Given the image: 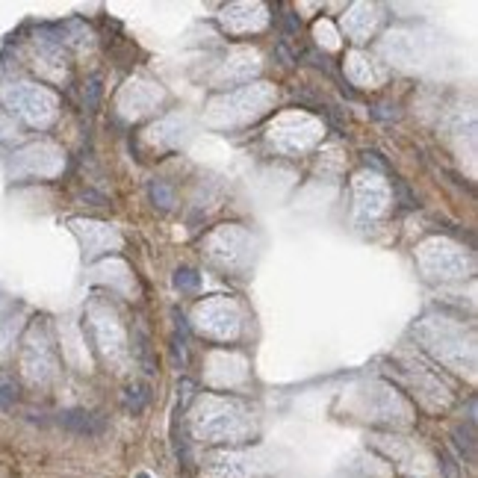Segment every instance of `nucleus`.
Wrapping results in <instances>:
<instances>
[{"label": "nucleus", "mask_w": 478, "mask_h": 478, "mask_svg": "<svg viewBox=\"0 0 478 478\" xmlns=\"http://www.w3.org/2000/svg\"><path fill=\"white\" fill-rule=\"evenodd\" d=\"M6 101L12 104L15 113H21L27 122H33V124H45L47 118H51V113H54L51 95L42 92V89H36V86H15V89H9Z\"/></svg>", "instance_id": "nucleus-1"}, {"label": "nucleus", "mask_w": 478, "mask_h": 478, "mask_svg": "<svg viewBox=\"0 0 478 478\" xmlns=\"http://www.w3.org/2000/svg\"><path fill=\"white\" fill-rule=\"evenodd\" d=\"M47 334L45 328H33V334H30L27 340V354H24V366H27V375L33 378V381H45L47 375H51V361H47Z\"/></svg>", "instance_id": "nucleus-2"}, {"label": "nucleus", "mask_w": 478, "mask_h": 478, "mask_svg": "<svg viewBox=\"0 0 478 478\" xmlns=\"http://www.w3.org/2000/svg\"><path fill=\"white\" fill-rule=\"evenodd\" d=\"M59 422H62V428H68L71 434H80V437L104 434V422L98 420L95 413H89V411H65L62 416H59Z\"/></svg>", "instance_id": "nucleus-3"}, {"label": "nucleus", "mask_w": 478, "mask_h": 478, "mask_svg": "<svg viewBox=\"0 0 478 478\" xmlns=\"http://www.w3.org/2000/svg\"><path fill=\"white\" fill-rule=\"evenodd\" d=\"M455 446H457V452H461L466 461H475V431H473V422H466V425H457L455 428Z\"/></svg>", "instance_id": "nucleus-4"}, {"label": "nucleus", "mask_w": 478, "mask_h": 478, "mask_svg": "<svg viewBox=\"0 0 478 478\" xmlns=\"http://www.w3.org/2000/svg\"><path fill=\"white\" fill-rule=\"evenodd\" d=\"M148 387L142 381H133V384H127V390H124V407L130 413H142L145 411V405H148Z\"/></svg>", "instance_id": "nucleus-5"}, {"label": "nucleus", "mask_w": 478, "mask_h": 478, "mask_svg": "<svg viewBox=\"0 0 478 478\" xmlns=\"http://www.w3.org/2000/svg\"><path fill=\"white\" fill-rule=\"evenodd\" d=\"M18 402V387L12 378H6V375H0V411H9Z\"/></svg>", "instance_id": "nucleus-6"}, {"label": "nucleus", "mask_w": 478, "mask_h": 478, "mask_svg": "<svg viewBox=\"0 0 478 478\" xmlns=\"http://www.w3.org/2000/svg\"><path fill=\"white\" fill-rule=\"evenodd\" d=\"M139 354H142V361H145V372L154 375V372H157V363L151 361V348H148V340H145V337H139Z\"/></svg>", "instance_id": "nucleus-7"}, {"label": "nucleus", "mask_w": 478, "mask_h": 478, "mask_svg": "<svg viewBox=\"0 0 478 478\" xmlns=\"http://www.w3.org/2000/svg\"><path fill=\"white\" fill-rule=\"evenodd\" d=\"M440 464H443V475L446 478H461V473H457V464H455V457L449 452H443L440 455Z\"/></svg>", "instance_id": "nucleus-8"}, {"label": "nucleus", "mask_w": 478, "mask_h": 478, "mask_svg": "<svg viewBox=\"0 0 478 478\" xmlns=\"http://www.w3.org/2000/svg\"><path fill=\"white\" fill-rule=\"evenodd\" d=\"M151 195H154V201H157V198L163 201L159 207H172V192H168L163 183H154V186H151Z\"/></svg>", "instance_id": "nucleus-9"}, {"label": "nucleus", "mask_w": 478, "mask_h": 478, "mask_svg": "<svg viewBox=\"0 0 478 478\" xmlns=\"http://www.w3.org/2000/svg\"><path fill=\"white\" fill-rule=\"evenodd\" d=\"M174 284H177V286H192V284H195V277H192V272H189V269H183V272H177Z\"/></svg>", "instance_id": "nucleus-10"}, {"label": "nucleus", "mask_w": 478, "mask_h": 478, "mask_svg": "<svg viewBox=\"0 0 478 478\" xmlns=\"http://www.w3.org/2000/svg\"><path fill=\"white\" fill-rule=\"evenodd\" d=\"M136 478H151V475H148V473H139V475H136Z\"/></svg>", "instance_id": "nucleus-11"}]
</instances>
